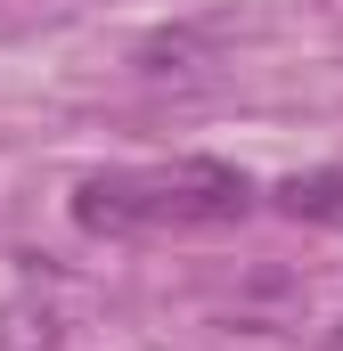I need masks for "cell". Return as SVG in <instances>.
<instances>
[{
    "label": "cell",
    "instance_id": "cell-1",
    "mask_svg": "<svg viewBox=\"0 0 343 351\" xmlns=\"http://www.w3.org/2000/svg\"><path fill=\"white\" fill-rule=\"evenodd\" d=\"M254 180L221 156H172V164H115L74 188V221L90 237H156V229H229L246 221Z\"/></svg>",
    "mask_w": 343,
    "mask_h": 351
},
{
    "label": "cell",
    "instance_id": "cell-2",
    "mask_svg": "<svg viewBox=\"0 0 343 351\" xmlns=\"http://www.w3.org/2000/svg\"><path fill=\"white\" fill-rule=\"evenodd\" d=\"M278 204H286L294 221H319V229H343V164H327V172H294L286 188H278Z\"/></svg>",
    "mask_w": 343,
    "mask_h": 351
},
{
    "label": "cell",
    "instance_id": "cell-3",
    "mask_svg": "<svg viewBox=\"0 0 343 351\" xmlns=\"http://www.w3.org/2000/svg\"><path fill=\"white\" fill-rule=\"evenodd\" d=\"M0 351H58V311L49 302H0Z\"/></svg>",
    "mask_w": 343,
    "mask_h": 351
},
{
    "label": "cell",
    "instance_id": "cell-4",
    "mask_svg": "<svg viewBox=\"0 0 343 351\" xmlns=\"http://www.w3.org/2000/svg\"><path fill=\"white\" fill-rule=\"evenodd\" d=\"M335 351H343V335H335Z\"/></svg>",
    "mask_w": 343,
    "mask_h": 351
}]
</instances>
